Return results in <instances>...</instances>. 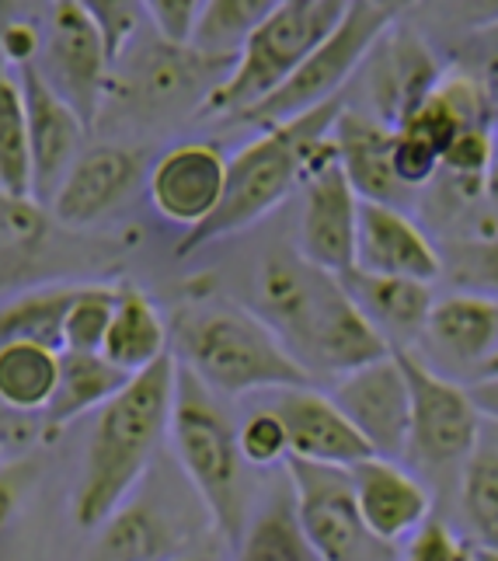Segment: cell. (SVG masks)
<instances>
[{"instance_id": "cell-1", "label": "cell", "mask_w": 498, "mask_h": 561, "mask_svg": "<svg viewBox=\"0 0 498 561\" xmlns=\"http://www.w3.org/2000/svg\"><path fill=\"white\" fill-rule=\"evenodd\" d=\"M306 377H345L391 356L345 297L338 276L321 273L297 251H268L255 276V311Z\"/></svg>"}, {"instance_id": "cell-2", "label": "cell", "mask_w": 498, "mask_h": 561, "mask_svg": "<svg viewBox=\"0 0 498 561\" xmlns=\"http://www.w3.org/2000/svg\"><path fill=\"white\" fill-rule=\"evenodd\" d=\"M175 356H164L143 374L129 377L119 394L108 398L91 425L81 478L70 499L73 524L99 530L105 519L126 506L167 436L175 404Z\"/></svg>"}, {"instance_id": "cell-3", "label": "cell", "mask_w": 498, "mask_h": 561, "mask_svg": "<svg viewBox=\"0 0 498 561\" xmlns=\"http://www.w3.org/2000/svg\"><path fill=\"white\" fill-rule=\"evenodd\" d=\"M175 339L178 366L196 377L209 394L241 398L258 391L314 383L279 339L238 304H199L178 311L167 328Z\"/></svg>"}, {"instance_id": "cell-4", "label": "cell", "mask_w": 498, "mask_h": 561, "mask_svg": "<svg viewBox=\"0 0 498 561\" xmlns=\"http://www.w3.org/2000/svg\"><path fill=\"white\" fill-rule=\"evenodd\" d=\"M345 102H328L314 112L300 115V119L265 129L262 137L244 144L234 158L227 161V185L217 213L202 227L188 230L178 241V259L192 255L213 241L234 238L252 224L265 220L290 192L303 182L306 164H311L314 150L328 140V133L338 119Z\"/></svg>"}, {"instance_id": "cell-5", "label": "cell", "mask_w": 498, "mask_h": 561, "mask_svg": "<svg viewBox=\"0 0 498 561\" xmlns=\"http://www.w3.org/2000/svg\"><path fill=\"white\" fill-rule=\"evenodd\" d=\"M167 436L185 478L209 513V524L234 551L247 524L241 474L244 460L238 454L234 422L223 415L217 394H209L185 366H178L175 374V404H171Z\"/></svg>"}, {"instance_id": "cell-6", "label": "cell", "mask_w": 498, "mask_h": 561, "mask_svg": "<svg viewBox=\"0 0 498 561\" xmlns=\"http://www.w3.org/2000/svg\"><path fill=\"white\" fill-rule=\"evenodd\" d=\"M345 18L338 0H282L273 4L265 22L247 35L234 67L206 94L199 119H234L265 102Z\"/></svg>"}, {"instance_id": "cell-7", "label": "cell", "mask_w": 498, "mask_h": 561, "mask_svg": "<svg viewBox=\"0 0 498 561\" xmlns=\"http://www.w3.org/2000/svg\"><path fill=\"white\" fill-rule=\"evenodd\" d=\"M397 18V4H367L352 0L345 4V18L324 43L306 56V60L286 77V81L268 94L265 102L252 105L247 112L227 119L230 126H255V129H276L300 119L328 102H338L345 84L359 73L362 60L377 46V38L387 32Z\"/></svg>"}, {"instance_id": "cell-8", "label": "cell", "mask_w": 498, "mask_h": 561, "mask_svg": "<svg viewBox=\"0 0 498 561\" xmlns=\"http://www.w3.org/2000/svg\"><path fill=\"white\" fill-rule=\"evenodd\" d=\"M286 474L297 524L321 561H397V548L377 540L362 524L349 471L286 457Z\"/></svg>"}, {"instance_id": "cell-9", "label": "cell", "mask_w": 498, "mask_h": 561, "mask_svg": "<svg viewBox=\"0 0 498 561\" xmlns=\"http://www.w3.org/2000/svg\"><path fill=\"white\" fill-rule=\"evenodd\" d=\"M123 64H126L123 73H112L108 99L119 94V108L140 123L196 115L199 105L206 102V94L230 73L227 64L206 60V56L192 49L164 46L158 38L140 46L132 53V60Z\"/></svg>"}, {"instance_id": "cell-10", "label": "cell", "mask_w": 498, "mask_h": 561, "mask_svg": "<svg viewBox=\"0 0 498 561\" xmlns=\"http://www.w3.org/2000/svg\"><path fill=\"white\" fill-rule=\"evenodd\" d=\"M35 67L43 73L46 88L84 123L88 133L99 126L112 84V67L84 4L63 0V4L46 8L43 49H38Z\"/></svg>"}, {"instance_id": "cell-11", "label": "cell", "mask_w": 498, "mask_h": 561, "mask_svg": "<svg viewBox=\"0 0 498 561\" xmlns=\"http://www.w3.org/2000/svg\"><path fill=\"white\" fill-rule=\"evenodd\" d=\"M408 383V454L421 468L464 463L482 433V415L464 383H453L415 350L394 353Z\"/></svg>"}, {"instance_id": "cell-12", "label": "cell", "mask_w": 498, "mask_h": 561, "mask_svg": "<svg viewBox=\"0 0 498 561\" xmlns=\"http://www.w3.org/2000/svg\"><path fill=\"white\" fill-rule=\"evenodd\" d=\"M303 213H300V251L321 273L345 276L356 265V217L359 199L338 168L332 133L324 140L303 175Z\"/></svg>"}, {"instance_id": "cell-13", "label": "cell", "mask_w": 498, "mask_h": 561, "mask_svg": "<svg viewBox=\"0 0 498 561\" xmlns=\"http://www.w3.org/2000/svg\"><path fill=\"white\" fill-rule=\"evenodd\" d=\"M328 398L373 457L397 463L408 454V383L394 353L338 377Z\"/></svg>"}, {"instance_id": "cell-14", "label": "cell", "mask_w": 498, "mask_h": 561, "mask_svg": "<svg viewBox=\"0 0 498 561\" xmlns=\"http://www.w3.org/2000/svg\"><path fill=\"white\" fill-rule=\"evenodd\" d=\"M143 179V153L123 144H94L77 153L46 203L56 227L84 230L119 209Z\"/></svg>"}, {"instance_id": "cell-15", "label": "cell", "mask_w": 498, "mask_h": 561, "mask_svg": "<svg viewBox=\"0 0 498 561\" xmlns=\"http://www.w3.org/2000/svg\"><path fill=\"white\" fill-rule=\"evenodd\" d=\"M227 185V158L209 140H185L164 150L150 168L147 192L167 224L196 230L217 213Z\"/></svg>"}, {"instance_id": "cell-16", "label": "cell", "mask_w": 498, "mask_h": 561, "mask_svg": "<svg viewBox=\"0 0 498 561\" xmlns=\"http://www.w3.org/2000/svg\"><path fill=\"white\" fill-rule=\"evenodd\" d=\"M362 67H370L373 119L387 129H397L405 123L443 77V67L426 46V38L415 28L401 25V18H394L387 32L377 38V46L362 60Z\"/></svg>"}, {"instance_id": "cell-17", "label": "cell", "mask_w": 498, "mask_h": 561, "mask_svg": "<svg viewBox=\"0 0 498 561\" xmlns=\"http://www.w3.org/2000/svg\"><path fill=\"white\" fill-rule=\"evenodd\" d=\"M367 276L412 279L432 286L443 279V259L432 238L405 209L359 203L356 217V265Z\"/></svg>"}, {"instance_id": "cell-18", "label": "cell", "mask_w": 498, "mask_h": 561, "mask_svg": "<svg viewBox=\"0 0 498 561\" xmlns=\"http://www.w3.org/2000/svg\"><path fill=\"white\" fill-rule=\"evenodd\" d=\"M14 81L22 88L25 126H28V150H32V199L46 206L56 185L63 182L67 168L84 150L88 129L77 115L46 88L43 73L35 64L18 67Z\"/></svg>"}, {"instance_id": "cell-19", "label": "cell", "mask_w": 498, "mask_h": 561, "mask_svg": "<svg viewBox=\"0 0 498 561\" xmlns=\"http://www.w3.org/2000/svg\"><path fill=\"white\" fill-rule=\"evenodd\" d=\"M265 409H273L276 419L282 422L286 447H290L293 460L349 471L352 463L373 457L367 443L359 439V433L335 409V401L317 391L314 383L273 391V401Z\"/></svg>"}, {"instance_id": "cell-20", "label": "cell", "mask_w": 498, "mask_h": 561, "mask_svg": "<svg viewBox=\"0 0 498 561\" xmlns=\"http://www.w3.org/2000/svg\"><path fill=\"white\" fill-rule=\"evenodd\" d=\"M349 478L362 524L383 545L397 548L432 516L429 489L394 460L367 457L352 463Z\"/></svg>"}, {"instance_id": "cell-21", "label": "cell", "mask_w": 498, "mask_h": 561, "mask_svg": "<svg viewBox=\"0 0 498 561\" xmlns=\"http://www.w3.org/2000/svg\"><path fill=\"white\" fill-rule=\"evenodd\" d=\"M391 140L394 129L377 123L370 112H356L345 105L332 126V144L338 153V168L359 203L394 206L412 203V196L391 175Z\"/></svg>"}, {"instance_id": "cell-22", "label": "cell", "mask_w": 498, "mask_h": 561, "mask_svg": "<svg viewBox=\"0 0 498 561\" xmlns=\"http://www.w3.org/2000/svg\"><path fill=\"white\" fill-rule=\"evenodd\" d=\"M345 297L356 304V311L367 318L373 332L387 342V350H415L421 342L426 321L432 311V286L412 283V279H387V276H367L359 268H349L338 276Z\"/></svg>"}, {"instance_id": "cell-23", "label": "cell", "mask_w": 498, "mask_h": 561, "mask_svg": "<svg viewBox=\"0 0 498 561\" xmlns=\"http://www.w3.org/2000/svg\"><path fill=\"white\" fill-rule=\"evenodd\" d=\"M421 342L436 359L477 370L498 345V300L453 294L432 304Z\"/></svg>"}, {"instance_id": "cell-24", "label": "cell", "mask_w": 498, "mask_h": 561, "mask_svg": "<svg viewBox=\"0 0 498 561\" xmlns=\"http://www.w3.org/2000/svg\"><path fill=\"white\" fill-rule=\"evenodd\" d=\"M167 345V321L158 311V304L132 283H123L119 294H115V311L102 345V359L112 363L115 370H123L126 377H137L147 366L171 356Z\"/></svg>"}, {"instance_id": "cell-25", "label": "cell", "mask_w": 498, "mask_h": 561, "mask_svg": "<svg viewBox=\"0 0 498 561\" xmlns=\"http://www.w3.org/2000/svg\"><path fill=\"white\" fill-rule=\"evenodd\" d=\"M126 383L129 377L102 356L60 353V380H56L46 412L38 415V443H56L73 419L88 415L91 409H102Z\"/></svg>"}, {"instance_id": "cell-26", "label": "cell", "mask_w": 498, "mask_h": 561, "mask_svg": "<svg viewBox=\"0 0 498 561\" xmlns=\"http://www.w3.org/2000/svg\"><path fill=\"white\" fill-rule=\"evenodd\" d=\"M56 220L35 199L0 192V286H22L46 262Z\"/></svg>"}, {"instance_id": "cell-27", "label": "cell", "mask_w": 498, "mask_h": 561, "mask_svg": "<svg viewBox=\"0 0 498 561\" xmlns=\"http://www.w3.org/2000/svg\"><path fill=\"white\" fill-rule=\"evenodd\" d=\"M60 380V353L38 342L0 345V404L14 415L38 419Z\"/></svg>"}, {"instance_id": "cell-28", "label": "cell", "mask_w": 498, "mask_h": 561, "mask_svg": "<svg viewBox=\"0 0 498 561\" xmlns=\"http://www.w3.org/2000/svg\"><path fill=\"white\" fill-rule=\"evenodd\" d=\"M171 540L175 537L158 510L143 502H126L99 527L88 561H167Z\"/></svg>"}, {"instance_id": "cell-29", "label": "cell", "mask_w": 498, "mask_h": 561, "mask_svg": "<svg viewBox=\"0 0 498 561\" xmlns=\"http://www.w3.org/2000/svg\"><path fill=\"white\" fill-rule=\"evenodd\" d=\"M460 510L482 537L477 545H498V425L482 419L474 450L460 471Z\"/></svg>"}, {"instance_id": "cell-30", "label": "cell", "mask_w": 498, "mask_h": 561, "mask_svg": "<svg viewBox=\"0 0 498 561\" xmlns=\"http://www.w3.org/2000/svg\"><path fill=\"white\" fill-rule=\"evenodd\" d=\"M234 561H321L297 524L290 492H276L252 524H244Z\"/></svg>"}, {"instance_id": "cell-31", "label": "cell", "mask_w": 498, "mask_h": 561, "mask_svg": "<svg viewBox=\"0 0 498 561\" xmlns=\"http://www.w3.org/2000/svg\"><path fill=\"white\" fill-rule=\"evenodd\" d=\"M81 283H49L0 304V345L38 342L60 353V321Z\"/></svg>"}, {"instance_id": "cell-32", "label": "cell", "mask_w": 498, "mask_h": 561, "mask_svg": "<svg viewBox=\"0 0 498 561\" xmlns=\"http://www.w3.org/2000/svg\"><path fill=\"white\" fill-rule=\"evenodd\" d=\"M273 4L276 0H209L199 11L188 49L206 56V60L234 67L247 35L265 22V14L273 11Z\"/></svg>"}, {"instance_id": "cell-33", "label": "cell", "mask_w": 498, "mask_h": 561, "mask_svg": "<svg viewBox=\"0 0 498 561\" xmlns=\"http://www.w3.org/2000/svg\"><path fill=\"white\" fill-rule=\"evenodd\" d=\"M0 192L32 199V150L22 88L14 73H0Z\"/></svg>"}, {"instance_id": "cell-34", "label": "cell", "mask_w": 498, "mask_h": 561, "mask_svg": "<svg viewBox=\"0 0 498 561\" xmlns=\"http://www.w3.org/2000/svg\"><path fill=\"white\" fill-rule=\"evenodd\" d=\"M115 294H119V286H108V283L77 286V294L67 304L63 321H60V353L102 356L112 311H115Z\"/></svg>"}, {"instance_id": "cell-35", "label": "cell", "mask_w": 498, "mask_h": 561, "mask_svg": "<svg viewBox=\"0 0 498 561\" xmlns=\"http://www.w3.org/2000/svg\"><path fill=\"white\" fill-rule=\"evenodd\" d=\"M439 259H443V276L460 286V294L498 300V234L447 241L439 248Z\"/></svg>"}, {"instance_id": "cell-36", "label": "cell", "mask_w": 498, "mask_h": 561, "mask_svg": "<svg viewBox=\"0 0 498 561\" xmlns=\"http://www.w3.org/2000/svg\"><path fill=\"white\" fill-rule=\"evenodd\" d=\"M234 436L241 460L252 463V468H276V463H286V457H290L282 422L265 404L252 409L241 419V425H234Z\"/></svg>"}, {"instance_id": "cell-37", "label": "cell", "mask_w": 498, "mask_h": 561, "mask_svg": "<svg viewBox=\"0 0 498 561\" xmlns=\"http://www.w3.org/2000/svg\"><path fill=\"white\" fill-rule=\"evenodd\" d=\"M84 11L91 18L94 32H99V38H102L108 67L115 70L119 60H126L132 38H137V32H140L143 8L132 4V0H91V4H84Z\"/></svg>"}, {"instance_id": "cell-38", "label": "cell", "mask_w": 498, "mask_h": 561, "mask_svg": "<svg viewBox=\"0 0 498 561\" xmlns=\"http://www.w3.org/2000/svg\"><path fill=\"white\" fill-rule=\"evenodd\" d=\"M453 70H464L467 77H474V81L482 84L491 119H495V133H498V18L482 28H474L464 43L456 46Z\"/></svg>"}, {"instance_id": "cell-39", "label": "cell", "mask_w": 498, "mask_h": 561, "mask_svg": "<svg viewBox=\"0 0 498 561\" xmlns=\"http://www.w3.org/2000/svg\"><path fill=\"white\" fill-rule=\"evenodd\" d=\"M439 153L426 144L418 140L415 133L408 129H394V140H391V175L394 182L408 192V196H415V192L421 188L426 192L436 175H439Z\"/></svg>"}, {"instance_id": "cell-40", "label": "cell", "mask_w": 498, "mask_h": 561, "mask_svg": "<svg viewBox=\"0 0 498 561\" xmlns=\"http://www.w3.org/2000/svg\"><path fill=\"white\" fill-rule=\"evenodd\" d=\"M140 8H143V22H150L158 43L188 49L192 32H196V22H199V11H202L199 0H147Z\"/></svg>"}, {"instance_id": "cell-41", "label": "cell", "mask_w": 498, "mask_h": 561, "mask_svg": "<svg viewBox=\"0 0 498 561\" xmlns=\"http://www.w3.org/2000/svg\"><path fill=\"white\" fill-rule=\"evenodd\" d=\"M35 478H38L35 457H14L0 463V534H4L14 524V516L22 513Z\"/></svg>"}, {"instance_id": "cell-42", "label": "cell", "mask_w": 498, "mask_h": 561, "mask_svg": "<svg viewBox=\"0 0 498 561\" xmlns=\"http://www.w3.org/2000/svg\"><path fill=\"white\" fill-rule=\"evenodd\" d=\"M401 561H467V545H460L443 519L429 516L408 537V548L401 554Z\"/></svg>"}, {"instance_id": "cell-43", "label": "cell", "mask_w": 498, "mask_h": 561, "mask_svg": "<svg viewBox=\"0 0 498 561\" xmlns=\"http://www.w3.org/2000/svg\"><path fill=\"white\" fill-rule=\"evenodd\" d=\"M28 4H18V14L4 28V67L14 73L18 67H28L38 60V49H43V22L25 11Z\"/></svg>"}, {"instance_id": "cell-44", "label": "cell", "mask_w": 498, "mask_h": 561, "mask_svg": "<svg viewBox=\"0 0 498 561\" xmlns=\"http://www.w3.org/2000/svg\"><path fill=\"white\" fill-rule=\"evenodd\" d=\"M38 443V419L14 415L0 404V447H32Z\"/></svg>"}, {"instance_id": "cell-45", "label": "cell", "mask_w": 498, "mask_h": 561, "mask_svg": "<svg viewBox=\"0 0 498 561\" xmlns=\"http://www.w3.org/2000/svg\"><path fill=\"white\" fill-rule=\"evenodd\" d=\"M467 394L474 401L477 415H482L485 422H495L498 425V377L495 380H474L467 387Z\"/></svg>"}, {"instance_id": "cell-46", "label": "cell", "mask_w": 498, "mask_h": 561, "mask_svg": "<svg viewBox=\"0 0 498 561\" xmlns=\"http://www.w3.org/2000/svg\"><path fill=\"white\" fill-rule=\"evenodd\" d=\"M485 213H488L491 230L498 234V140H495V153H491V164L485 175Z\"/></svg>"}, {"instance_id": "cell-47", "label": "cell", "mask_w": 498, "mask_h": 561, "mask_svg": "<svg viewBox=\"0 0 498 561\" xmlns=\"http://www.w3.org/2000/svg\"><path fill=\"white\" fill-rule=\"evenodd\" d=\"M14 14H18V4H0V73H8V67H4V28Z\"/></svg>"}, {"instance_id": "cell-48", "label": "cell", "mask_w": 498, "mask_h": 561, "mask_svg": "<svg viewBox=\"0 0 498 561\" xmlns=\"http://www.w3.org/2000/svg\"><path fill=\"white\" fill-rule=\"evenodd\" d=\"M467 561H498V545H471Z\"/></svg>"}, {"instance_id": "cell-49", "label": "cell", "mask_w": 498, "mask_h": 561, "mask_svg": "<svg viewBox=\"0 0 498 561\" xmlns=\"http://www.w3.org/2000/svg\"><path fill=\"white\" fill-rule=\"evenodd\" d=\"M167 561H199V558H178V554H171Z\"/></svg>"}, {"instance_id": "cell-50", "label": "cell", "mask_w": 498, "mask_h": 561, "mask_svg": "<svg viewBox=\"0 0 498 561\" xmlns=\"http://www.w3.org/2000/svg\"><path fill=\"white\" fill-rule=\"evenodd\" d=\"M0 463H4V447H0Z\"/></svg>"}]
</instances>
